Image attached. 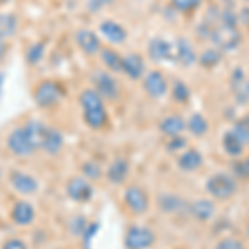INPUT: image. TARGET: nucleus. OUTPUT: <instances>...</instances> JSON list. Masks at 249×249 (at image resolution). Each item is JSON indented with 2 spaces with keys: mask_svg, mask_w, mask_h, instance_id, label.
I'll use <instances>...</instances> for the list:
<instances>
[{
  "mask_svg": "<svg viewBox=\"0 0 249 249\" xmlns=\"http://www.w3.org/2000/svg\"><path fill=\"white\" fill-rule=\"evenodd\" d=\"M113 2L115 0H87L85 7L90 14H100V12L107 9V7H110Z\"/></svg>",
  "mask_w": 249,
  "mask_h": 249,
  "instance_id": "obj_41",
  "label": "nucleus"
},
{
  "mask_svg": "<svg viewBox=\"0 0 249 249\" xmlns=\"http://www.w3.org/2000/svg\"><path fill=\"white\" fill-rule=\"evenodd\" d=\"M123 203L126 210L135 216H143L150 211V195L138 184H130L123 191Z\"/></svg>",
  "mask_w": 249,
  "mask_h": 249,
  "instance_id": "obj_5",
  "label": "nucleus"
},
{
  "mask_svg": "<svg viewBox=\"0 0 249 249\" xmlns=\"http://www.w3.org/2000/svg\"><path fill=\"white\" fill-rule=\"evenodd\" d=\"M186 130L191 136L203 138V136L208 135V131H210V122H208V118L203 113L195 111V113H191L190 116H188Z\"/></svg>",
  "mask_w": 249,
  "mask_h": 249,
  "instance_id": "obj_27",
  "label": "nucleus"
},
{
  "mask_svg": "<svg viewBox=\"0 0 249 249\" xmlns=\"http://www.w3.org/2000/svg\"><path fill=\"white\" fill-rule=\"evenodd\" d=\"M223 52L219 50V48L216 47H208L204 48L201 53L198 55V63L199 67H203L204 70H213V68H216L221 63V60H223Z\"/></svg>",
  "mask_w": 249,
  "mask_h": 249,
  "instance_id": "obj_30",
  "label": "nucleus"
},
{
  "mask_svg": "<svg viewBox=\"0 0 249 249\" xmlns=\"http://www.w3.org/2000/svg\"><path fill=\"white\" fill-rule=\"evenodd\" d=\"M3 87H5V73L0 71V100H2V96H3Z\"/></svg>",
  "mask_w": 249,
  "mask_h": 249,
  "instance_id": "obj_44",
  "label": "nucleus"
},
{
  "mask_svg": "<svg viewBox=\"0 0 249 249\" xmlns=\"http://www.w3.org/2000/svg\"><path fill=\"white\" fill-rule=\"evenodd\" d=\"M75 43L80 48V52H83L87 57H96L103 47L98 32H95L93 29H87V27L75 32Z\"/></svg>",
  "mask_w": 249,
  "mask_h": 249,
  "instance_id": "obj_11",
  "label": "nucleus"
},
{
  "mask_svg": "<svg viewBox=\"0 0 249 249\" xmlns=\"http://www.w3.org/2000/svg\"><path fill=\"white\" fill-rule=\"evenodd\" d=\"M243 2H248L249 3V0H243Z\"/></svg>",
  "mask_w": 249,
  "mask_h": 249,
  "instance_id": "obj_49",
  "label": "nucleus"
},
{
  "mask_svg": "<svg viewBox=\"0 0 249 249\" xmlns=\"http://www.w3.org/2000/svg\"><path fill=\"white\" fill-rule=\"evenodd\" d=\"M156 243V232L144 224H131L124 232V249H151Z\"/></svg>",
  "mask_w": 249,
  "mask_h": 249,
  "instance_id": "obj_4",
  "label": "nucleus"
},
{
  "mask_svg": "<svg viewBox=\"0 0 249 249\" xmlns=\"http://www.w3.org/2000/svg\"><path fill=\"white\" fill-rule=\"evenodd\" d=\"M146 60L142 53L138 52H130V53L123 55V65H122V73L126 78H130L131 82H138L144 77L146 73Z\"/></svg>",
  "mask_w": 249,
  "mask_h": 249,
  "instance_id": "obj_14",
  "label": "nucleus"
},
{
  "mask_svg": "<svg viewBox=\"0 0 249 249\" xmlns=\"http://www.w3.org/2000/svg\"><path fill=\"white\" fill-rule=\"evenodd\" d=\"M214 249H246L244 243L238 238H232V236H228V238H223L216 243Z\"/></svg>",
  "mask_w": 249,
  "mask_h": 249,
  "instance_id": "obj_39",
  "label": "nucleus"
},
{
  "mask_svg": "<svg viewBox=\"0 0 249 249\" xmlns=\"http://www.w3.org/2000/svg\"><path fill=\"white\" fill-rule=\"evenodd\" d=\"M164 148H166V151H168V153H171V155L183 153V151L188 148V140L184 138L183 135L171 136V138H168V142H166V144H164Z\"/></svg>",
  "mask_w": 249,
  "mask_h": 249,
  "instance_id": "obj_36",
  "label": "nucleus"
},
{
  "mask_svg": "<svg viewBox=\"0 0 249 249\" xmlns=\"http://www.w3.org/2000/svg\"><path fill=\"white\" fill-rule=\"evenodd\" d=\"M22 128H23V131H25L29 142L32 143V146H34L37 151H40V148H42V142H43V136H45V131H47L48 124L40 122V120H37V118H32V120H29V122L23 123Z\"/></svg>",
  "mask_w": 249,
  "mask_h": 249,
  "instance_id": "obj_24",
  "label": "nucleus"
},
{
  "mask_svg": "<svg viewBox=\"0 0 249 249\" xmlns=\"http://www.w3.org/2000/svg\"><path fill=\"white\" fill-rule=\"evenodd\" d=\"M204 188H206L208 195L213 199H216V201H228V199H231L238 193V179L232 175H230V173L219 171L211 175L206 179Z\"/></svg>",
  "mask_w": 249,
  "mask_h": 249,
  "instance_id": "obj_2",
  "label": "nucleus"
},
{
  "mask_svg": "<svg viewBox=\"0 0 249 249\" xmlns=\"http://www.w3.org/2000/svg\"><path fill=\"white\" fill-rule=\"evenodd\" d=\"M78 103L82 107V110H90V108H98V107H105V102L91 87L83 88L78 95Z\"/></svg>",
  "mask_w": 249,
  "mask_h": 249,
  "instance_id": "obj_32",
  "label": "nucleus"
},
{
  "mask_svg": "<svg viewBox=\"0 0 249 249\" xmlns=\"http://www.w3.org/2000/svg\"><path fill=\"white\" fill-rule=\"evenodd\" d=\"M230 85L236 105L239 107L249 105V78L246 77V73H244V70L241 67L232 70L230 77Z\"/></svg>",
  "mask_w": 249,
  "mask_h": 249,
  "instance_id": "obj_13",
  "label": "nucleus"
},
{
  "mask_svg": "<svg viewBox=\"0 0 249 249\" xmlns=\"http://www.w3.org/2000/svg\"><path fill=\"white\" fill-rule=\"evenodd\" d=\"M63 146H65V136L62 131L57 126H48L40 151H43L47 156H57L62 153Z\"/></svg>",
  "mask_w": 249,
  "mask_h": 249,
  "instance_id": "obj_18",
  "label": "nucleus"
},
{
  "mask_svg": "<svg viewBox=\"0 0 249 249\" xmlns=\"http://www.w3.org/2000/svg\"><path fill=\"white\" fill-rule=\"evenodd\" d=\"M221 146H223L224 153L232 160L241 158L244 153V144L241 143L234 135H232L231 130H228L226 133L223 135V138H221Z\"/></svg>",
  "mask_w": 249,
  "mask_h": 249,
  "instance_id": "obj_29",
  "label": "nucleus"
},
{
  "mask_svg": "<svg viewBox=\"0 0 249 249\" xmlns=\"http://www.w3.org/2000/svg\"><path fill=\"white\" fill-rule=\"evenodd\" d=\"M156 203H158V208L164 214H178L183 210L188 211V203H184V199L176 193H161Z\"/></svg>",
  "mask_w": 249,
  "mask_h": 249,
  "instance_id": "obj_23",
  "label": "nucleus"
},
{
  "mask_svg": "<svg viewBox=\"0 0 249 249\" xmlns=\"http://www.w3.org/2000/svg\"><path fill=\"white\" fill-rule=\"evenodd\" d=\"M98 35L111 45H123L128 40V30L120 22L105 18L98 23Z\"/></svg>",
  "mask_w": 249,
  "mask_h": 249,
  "instance_id": "obj_12",
  "label": "nucleus"
},
{
  "mask_svg": "<svg viewBox=\"0 0 249 249\" xmlns=\"http://www.w3.org/2000/svg\"><path fill=\"white\" fill-rule=\"evenodd\" d=\"M175 57L176 62L184 68H190L198 63V52H196L195 45L186 35H179L175 40Z\"/></svg>",
  "mask_w": 249,
  "mask_h": 249,
  "instance_id": "obj_15",
  "label": "nucleus"
},
{
  "mask_svg": "<svg viewBox=\"0 0 249 249\" xmlns=\"http://www.w3.org/2000/svg\"><path fill=\"white\" fill-rule=\"evenodd\" d=\"M55 249H60V248H55Z\"/></svg>",
  "mask_w": 249,
  "mask_h": 249,
  "instance_id": "obj_50",
  "label": "nucleus"
},
{
  "mask_svg": "<svg viewBox=\"0 0 249 249\" xmlns=\"http://www.w3.org/2000/svg\"><path fill=\"white\" fill-rule=\"evenodd\" d=\"M88 223H90V221H87L85 216H73V218H70V221H68V230H70V232L73 236L80 238V236L83 234V231L87 230Z\"/></svg>",
  "mask_w": 249,
  "mask_h": 249,
  "instance_id": "obj_37",
  "label": "nucleus"
},
{
  "mask_svg": "<svg viewBox=\"0 0 249 249\" xmlns=\"http://www.w3.org/2000/svg\"><path fill=\"white\" fill-rule=\"evenodd\" d=\"M100 230V223H88V226H87V230L83 231V234L80 236L82 238V243H83V248L85 249H90L91 246V239L96 236V232H98Z\"/></svg>",
  "mask_w": 249,
  "mask_h": 249,
  "instance_id": "obj_40",
  "label": "nucleus"
},
{
  "mask_svg": "<svg viewBox=\"0 0 249 249\" xmlns=\"http://www.w3.org/2000/svg\"><path fill=\"white\" fill-rule=\"evenodd\" d=\"M9 184L12 190L22 196H34L40 190V183L34 175L23 170H10L9 171Z\"/></svg>",
  "mask_w": 249,
  "mask_h": 249,
  "instance_id": "obj_9",
  "label": "nucleus"
},
{
  "mask_svg": "<svg viewBox=\"0 0 249 249\" xmlns=\"http://www.w3.org/2000/svg\"><path fill=\"white\" fill-rule=\"evenodd\" d=\"M0 176H2V168H0Z\"/></svg>",
  "mask_w": 249,
  "mask_h": 249,
  "instance_id": "obj_48",
  "label": "nucleus"
},
{
  "mask_svg": "<svg viewBox=\"0 0 249 249\" xmlns=\"http://www.w3.org/2000/svg\"><path fill=\"white\" fill-rule=\"evenodd\" d=\"M100 63L103 68L111 73H122V65H123V55L118 50H115L113 47H102L98 53Z\"/></svg>",
  "mask_w": 249,
  "mask_h": 249,
  "instance_id": "obj_25",
  "label": "nucleus"
},
{
  "mask_svg": "<svg viewBox=\"0 0 249 249\" xmlns=\"http://www.w3.org/2000/svg\"><path fill=\"white\" fill-rule=\"evenodd\" d=\"M158 130H160V133L164 135L166 138L183 135L184 131H186V120L179 113H170L160 120Z\"/></svg>",
  "mask_w": 249,
  "mask_h": 249,
  "instance_id": "obj_20",
  "label": "nucleus"
},
{
  "mask_svg": "<svg viewBox=\"0 0 249 249\" xmlns=\"http://www.w3.org/2000/svg\"><path fill=\"white\" fill-rule=\"evenodd\" d=\"M67 88L63 83L53 78H45L35 85L34 91H32V98H34L35 105L42 110H52L57 108L60 103L65 100Z\"/></svg>",
  "mask_w": 249,
  "mask_h": 249,
  "instance_id": "obj_1",
  "label": "nucleus"
},
{
  "mask_svg": "<svg viewBox=\"0 0 249 249\" xmlns=\"http://www.w3.org/2000/svg\"><path fill=\"white\" fill-rule=\"evenodd\" d=\"M0 249H29V244L20 238H9L3 241Z\"/></svg>",
  "mask_w": 249,
  "mask_h": 249,
  "instance_id": "obj_42",
  "label": "nucleus"
},
{
  "mask_svg": "<svg viewBox=\"0 0 249 249\" xmlns=\"http://www.w3.org/2000/svg\"><path fill=\"white\" fill-rule=\"evenodd\" d=\"M5 143H7V148H9L10 153L14 156H17V158L25 160V158H30V156H34L37 153V150L32 146V143L29 142V138H27V135L22 126L14 128V130L7 135Z\"/></svg>",
  "mask_w": 249,
  "mask_h": 249,
  "instance_id": "obj_10",
  "label": "nucleus"
},
{
  "mask_svg": "<svg viewBox=\"0 0 249 249\" xmlns=\"http://www.w3.org/2000/svg\"><path fill=\"white\" fill-rule=\"evenodd\" d=\"M170 95L173 102L178 103V105H188L191 100V88L183 80H173V83L170 85Z\"/></svg>",
  "mask_w": 249,
  "mask_h": 249,
  "instance_id": "obj_31",
  "label": "nucleus"
},
{
  "mask_svg": "<svg viewBox=\"0 0 249 249\" xmlns=\"http://www.w3.org/2000/svg\"><path fill=\"white\" fill-rule=\"evenodd\" d=\"M142 88L150 98L160 100L170 93V83L161 70H150L142 78Z\"/></svg>",
  "mask_w": 249,
  "mask_h": 249,
  "instance_id": "obj_6",
  "label": "nucleus"
},
{
  "mask_svg": "<svg viewBox=\"0 0 249 249\" xmlns=\"http://www.w3.org/2000/svg\"><path fill=\"white\" fill-rule=\"evenodd\" d=\"M188 213H190L191 218H195L199 223H208L214 218L216 214V204L213 199L208 198H201V199H196L188 204Z\"/></svg>",
  "mask_w": 249,
  "mask_h": 249,
  "instance_id": "obj_19",
  "label": "nucleus"
},
{
  "mask_svg": "<svg viewBox=\"0 0 249 249\" xmlns=\"http://www.w3.org/2000/svg\"><path fill=\"white\" fill-rule=\"evenodd\" d=\"M103 175H105V171H103L102 164L95 161V160H87V161L82 163V176L87 178L88 181H98V179L103 178Z\"/></svg>",
  "mask_w": 249,
  "mask_h": 249,
  "instance_id": "obj_33",
  "label": "nucleus"
},
{
  "mask_svg": "<svg viewBox=\"0 0 249 249\" xmlns=\"http://www.w3.org/2000/svg\"><path fill=\"white\" fill-rule=\"evenodd\" d=\"M231 131H232V135H234L236 138L244 144V148L249 146V128L246 126V124L241 123L238 120V122H234V124H232Z\"/></svg>",
  "mask_w": 249,
  "mask_h": 249,
  "instance_id": "obj_38",
  "label": "nucleus"
},
{
  "mask_svg": "<svg viewBox=\"0 0 249 249\" xmlns=\"http://www.w3.org/2000/svg\"><path fill=\"white\" fill-rule=\"evenodd\" d=\"M130 161L123 156H116V158L108 164L107 171H105V178L107 181L113 186H120L128 179L130 176Z\"/></svg>",
  "mask_w": 249,
  "mask_h": 249,
  "instance_id": "obj_17",
  "label": "nucleus"
},
{
  "mask_svg": "<svg viewBox=\"0 0 249 249\" xmlns=\"http://www.w3.org/2000/svg\"><path fill=\"white\" fill-rule=\"evenodd\" d=\"M239 122H241V123H244V124H246V126L249 128V113H248V115H244V116H241Z\"/></svg>",
  "mask_w": 249,
  "mask_h": 249,
  "instance_id": "obj_45",
  "label": "nucleus"
},
{
  "mask_svg": "<svg viewBox=\"0 0 249 249\" xmlns=\"http://www.w3.org/2000/svg\"><path fill=\"white\" fill-rule=\"evenodd\" d=\"M231 171H232V176H234L236 179L249 181V156L236 158L234 161L231 163Z\"/></svg>",
  "mask_w": 249,
  "mask_h": 249,
  "instance_id": "obj_35",
  "label": "nucleus"
},
{
  "mask_svg": "<svg viewBox=\"0 0 249 249\" xmlns=\"http://www.w3.org/2000/svg\"><path fill=\"white\" fill-rule=\"evenodd\" d=\"M65 195L75 203H88L93 199L95 188L91 181H88L83 176H71L65 184Z\"/></svg>",
  "mask_w": 249,
  "mask_h": 249,
  "instance_id": "obj_7",
  "label": "nucleus"
},
{
  "mask_svg": "<svg viewBox=\"0 0 249 249\" xmlns=\"http://www.w3.org/2000/svg\"><path fill=\"white\" fill-rule=\"evenodd\" d=\"M35 218H37V211H35L34 204L27 201V199H18L10 210L12 223L20 228H27L30 224H34Z\"/></svg>",
  "mask_w": 249,
  "mask_h": 249,
  "instance_id": "obj_16",
  "label": "nucleus"
},
{
  "mask_svg": "<svg viewBox=\"0 0 249 249\" xmlns=\"http://www.w3.org/2000/svg\"><path fill=\"white\" fill-rule=\"evenodd\" d=\"M9 52V45H7V40L0 38V58H3Z\"/></svg>",
  "mask_w": 249,
  "mask_h": 249,
  "instance_id": "obj_43",
  "label": "nucleus"
},
{
  "mask_svg": "<svg viewBox=\"0 0 249 249\" xmlns=\"http://www.w3.org/2000/svg\"><path fill=\"white\" fill-rule=\"evenodd\" d=\"M204 164V156L196 148H186L178 156V168L184 173H195Z\"/></svg>",
  "mask_w": 249,
  "mask_h": 249,
  "instance_id": "obj_22",
  "label": "nucleus"
},
{
  "mask_svg": "<svg viewBox=\"0 0 249 249\" xmlns=\"http://www.w3.org/2000/svg\"><path fill=\"white\" fill-rule=\"evenodd\" d=\"M20 18L14 12H0V38L9 40L18 34Z\"/></svg>",
  "mask_w": 249,
  "mask_h": 249,
  "instance_id": "obj_26",
  "label": "nucleus"
},
{
  "mask_svg": "<svg viewBox=\"0 0 249 249\" xmlns=\"http://www.w3.org/2000/svg\"><path fill=\"white\" fill-rule=\"evenodd\" d=\"M83 123L87 124L90 130H103L110 124V115H108L107 107L90 108V110H82Z\"/></svg>",
  "mask_w": 249,
  "mask_h": 249,
  "instance_id": "obj_21",
  "label": "nucleus"
},
{
  "mask_svg": "<svg viewBox=\"0 0 249 249\" xmlns=\"http://www.w3.org/2000/svg\"><path fill=\"white\" fill-rule=\"evenodd\" d=\"M45 55H47V42L45 40H37V42H32L27 47L23 58H25V63L29 67H37L43 62Z\"/></svg>",
  "mask_w": 249,
  "mask_h": 249,
  "instance_id": "obj_28",
  "label": "nucleus"
},
{
  "mask_svg": "<svg viewBox=\"0 0 249 249\" xmlns=\"http://www.w3.org/2000/svg\"><path fill=\"white\" fill-rule=\"evenodd\" d=\"M204 0H170V5L173 10L183 15H191L196 10L201 9Z\"/></svg>",
  "mask_w": 249,
  "mask_h": 249,
  "instance_id": "obj_34",
  "label": "nucleus"
},
{
  "mask_svg": "<svg viewBox=\"0 0 249 249\" xmlns=\"http://www.w3.org/2000/svg\"><path fill=\"white\" fill-rule=\"evenodd\" d=\"M246 231H248V236H249V211H248V228H246Z\"/></svg>",
  "mask_w": 249,
  "mask_h": 249,
  "instance_id": "obj_46",
  "label": "nucleus"
},
{
  "mask_svg": "<svg viewBox=\"0 0 249 249\" xmlns=\"http://www.w3.org/2000/svg\"><path fill=\"white\" fill-rule=\"evenodd\" d=\"M146 57L153 63H171L176 62L175 45L164 37H153L148 42Z\"/></svg>",
  "mask_w": 249,
  "mask_h": 249,
  "instance_id": "obj_8",
  "label": "nucleus"
},
{
  "mask_svg": "<svg viewBox=\"0 0 249 249\" xmlns=\"http://www.w3.org/2000/svg\"><path fill=\"white\" fill-rule=\"evenodd\" d=\"M9 2H12V0H0V3H9Z\"/></svg>",
  "mask_w": 249,
  "mask_h": 249,
  "instance_id": "obj_47",
  "label": "nucleus"
},
{
  "mask_svg": "<svg viewBox=\"0 0 249 249\" xmlns=\"http://www.w3.org/2000/svg\"><path fill=\"white\" fill-rule=\"evenodd\" d=\"M91 88L103 98V102H118L122 98V85L116 77L108 70H95L91 73Z\"/></svg>",
  "mask_w": 249,
  "mask_h": 249,
  "instance_id": "obj_3",
  "label": "nucleus"
}]
</instances>
